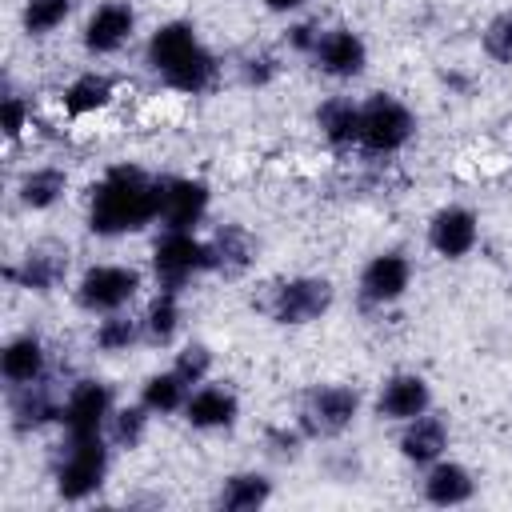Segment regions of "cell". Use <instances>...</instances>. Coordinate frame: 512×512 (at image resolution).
<instances>
[{"label": "cell", "mask_w": 512, "mask_h": 512, "mask_svg": "<svg viewBox=\"0 0 512 512\" xmlns=\"http://www.w3.org/2000/svg\"><path fill=\"white\" fill-rule=\"evenodd\" d=\"M160 216V180L132 164H116L96 188H92V212L88 224L100 236L116 232H136L148 220Z\"/></svg>", "instance_id": "cell-1"}, {"label": "cell", "mask_w": 512, "mask_h": 512, "mask_svg": "<svg viewBox=\"0 0 512 512\" xmlns=\"http://www.w3.org/2000/svg\"><path fill=\"white\" fill-rule=\"evenodd\" d=\"M108 472V448L100 436H68V452L56 468V492L64 500H84L88 492L100 488Z\"/></svg>", "instance_id": "cell-2"}, {"label": "cell", "mask_w": 512, "mask_h": 512, "mask_svg": "<svg viewBox=\"0 0 512 512\" xmlns=\"http://www.w3.org/2000/svg\"><path fill=\"white\" fill-rule=\"evenodd\" d=\"M328 304H332V284L320 280V276H300V280L272 284L268 300H260V308L276 324H308L320 312H328Z\"/></svg>", "instance_id": "cell-3"}, {"label": "cell", "mask_w": 512, "mask_h": 512, "mask_svg": "<svg viewBox=\"0 0 512 512\" xmlns=\"http://www.w3.org/2000/svg\"><path fill=\"white\" fill-rule=\"evenodd\" d=\"M152 268H156V280L168 292H176L192 272L208 268V244L192 240V232L184 228H168L152 248Z\"/></svg>", "instance_id": "cell-4"}, {"label": "cell", "mask_w": 512, "mask_h": 512, "mask_svg": "<svg viewBox=\"0 0 512 512\" xmlns=\"http://www.w3.org/2000/svg\"><path fill=\"white\" fill-rule=\"evenodd\" d=\"M412 136V112L392 96H372L360 108V144L368 152H396Z\"/></svg>", "instance_id": "cell-5"}, {"label": "cell", "mask_w": 512, "mask_h": 512, "mask_svg": "<svg viewBox=\"0 0 512 512\" xmlns=\"http://www.w3.org/2000/svg\"><path fill=\"white\" fill-rule=\"evenodd\" d=\"M356 392L344 384H320L300 404V424L308 436H340L356 416Z\"/></svg>", "instance_id": "cell-6"}, {"label": "cell", "mask_w": 512, "mask_h": 512, "mask_svg": "<svg viewBox=\"0 0 512 512\" xmlns=\"http://www.w3.org/2000/svg\"><path fill=\"white\" fill-rule=\"evenodd\" d=\"M140 288V276L132 268H120V264H100V268H88L80 288H76V300L80 308L88 312H116L120 304H128Z\"/></svg>", "instance_id": "cell-7"}, {"label": "cell", "mask_w": 512, "mask_h": 512, "mask_svg": "<svg viewBox=\"0 0 512 512\" xmlns=\"http://www.w3.org/2000/svg\"><path fill=\"white\" fill-rule=\"evenodd\" d=\"M108 408H112V392L100 380H80L68 392L60 420L68 424V436H100V428L108 420Z\"/></svg>", "instance_id": "cell-8"}, {"label": "cell", "mask_w": 512, "mask_h": 512, "mask_svg": "<svg viewBox=\"0 0 512 512\" xmlns=\"http://www.w3.org/2000/svg\"><path fill=\"white\" fill-rule=\"evenodd\" d=\"M64 272H68V244H60V240H40V244H32L28 252H24V260H20V268L12 272L24 288H32V292H52L60 280H64Z\"/></svg>", "instance_id": "cell-9"}, {"label": "cell", "mask_w": 512, "mask_h": 512, "mask_svg": "<svg viewBox=\"0 0 512 512\" xmlns=\"http://www.w3.org/2000/svg\"><path fill=\"white\" fill-rule=\"evenodd\" d=\"M364 40L356 36V32H348V28H328V32H320V40H316V48H312V60L328 72V76H340V80H348V76H356L360 68H364Z\"/></svg>", "instance_id": "cell-10"}, {"label": "cell", "mask_w": 512, "mask_h": 512, "mask_svg": "<svg viewBox=\"0 0 512 512\" xmlns=\"http://www.w3.org/2000/svg\"><path fill=\"white\" fill-rule=\"evenodd\" d=\"M208 208V188L200 180H164L160 184V220L168 228H192Z\"/></svg>", "instance_id": "cell-11"}, {"label": "cell", "mask_w": 512, "mask_h": 512, "mask_svg": "<svg viewBox=\"0 0 512 512\" xmlns=\"http://www.w3.org/2000/svg\"><path fill=\"white\" fill-rule=\"evenodd\" d=\"M428 240H432V248L440 256L456 260V256L472 252V244H476V216L468 208H456V204L440 208L432 216V224H428Z\"/></svg>", "instance_id": "cell-12"}, {"label": "cell", "mask_w": 512, "mask_h": 512, "mask_svg": "<svg viewBox=\"0 0 512 512\" xmlns=\"http://www.w3.org/2000/svg\"><path fill=\"white\" fill-rule=\"evenodd\" d=\"M408 276H412L408 260H404L400 252H384V256H376V260L364 268V276H360V296H364L368 304H392V300L408 288Z\"/></svg>", "instance_id": "cell-13"}, {"label": "cell", "mask_w": 512, "mask_h": 512, "mask_svg": "<svg viewBox=\"0 0 512 512\" xmlns=\"http://www.w3.org/2000/svg\"><path fill=\"white\" fill-rule=\"evenodd\" d=\"M132 24H136V16H132L128 4H100V8L92 12L88 28H84L88 52H116V48L132 36Z\"/></svg>", "instance_id": "cell-14"}, {"label": "cell", "mask_w": 512, "mask_h": 512, "mask_svg": "<svg viewBox=\"0 0 512 512\" xmlns=\"http://www.w3.org/2000/svg\"><path fill=\"white\" fill-rule=\"evenodd\" d=\"M376 412L384 420H412L420 412H428V384L420 376H392L384 388H380V400H376Z\"/></svg>", "instance_id": "cell-15"}, {"label": "cell", "mask_w": 512, "mask_h": 512, "mask_svg": "<svg viewBox=\"0 0 512 512\" xmlns=\"http://www.w3.org/2000/svg\"><path fill=\"white\" fill-rule=\"evenodd\" d=\"M252 256H256V244L240 224H224L208 240V268H216L224 276H240L252 264Z\"/></svg>", "instance_id": "cell-16"}, {"label": "cell", "mask_w": 512, "mask_h": 512, "mask_svg": "<svg viewBox=\"0 0 512 512\" xmlns=\"http://www.w3.org/2000/svg\"><path fill=\"white\" fill-rule=\"evenodd\" d=\"M184 420L192 428H228L236 420V396L228 388H196L188 400H184Z\"/></svg>", "instance_id": "cell-17"}, {"label": "cell", "mask_w": 512, "mask_h": 512, "mask_svg": "<svg viewBox=\"0 0 512 512\" xmlns=\"http://www.w3.org/2000/svg\"><path fill=\"white\" fill-rule=\"evenodd\" d=\"M444 448H448V428H444L440 416L420 412V416L408 420V428H404V436H400V452H404L408 460L432 464V460H440Z\"/></svg>", "instance_id": "cell-18"}, {"label": "cell", "mask_w": 512, "mask_h": 512, "mask_svg": "<svg viewBox=\"0 0 512 512\" xmlns=\"http://www.w3.org/2000/svg\"><path fill=\"white\" fill-rule=\"evenodd\" d=\"M192 48H196V32H192V24H184V20L160 24V28L152 32V40H148V64H152L156 72H168V68L180 64Z\"/></svg>", "instance_id": "cell-19"}, {"label": "cell", "mask_w": 512, "mask_h": 512, "mask_svg": "<svg viewBox=\"0 0 512 512\" xmlns=\"http://www.w3.org/2000/svg\"><path fill=\"white\" fill-rule=\"evenodd\" d=\"M12 424L20 428V432H28V428H40L44 420H56L64 408H56V400H52V392L44 388V384H16V392H12Z\"/></svg>", "instance_id": "cell-20"}, {"label": "cell", "mask_w": 512, "mask_h": 512, "mask_svg": "<svg viewBox=\"0 0 512 512\" xmlns=\"http://www.w3.org/2000/svg\"><path fill=\"white\" fill-rule=\"evenodd\" d=\"M472 492H476V480H472L468 468H460V464H432V472H428V480H424V496H428L432 504H440V508L464 504Z\"/></svg>", "instance_id": "cell-21"}, {"label": "cell", "mask_w": 512, "mask_h": 512, "mask_svg": "<svg viewBox=\"0 0 512 512\" xmlns=\"http://www.w3.org/2000/svg\"><path fill=\"white\" fill-rule=\"evenodd\" d=\"M316 124H320V132H324L336 148H344V144H356V140H360V108H356L352 100H344V96L324 100V104H320V112H316Z\"/></svg>", "instance_id": "cell-22"}, {"label": "cell", "mask_w": 512, "mask_h": 512, "mask_svg": "<svg viewBox=\"0 0 512 512\" xmlns=\"http://www.w3.org/2000/svg\"><path fill=\"white\" fill-rule=\"evenodd\" d=\"M0 368H4V380H12V384H32V380H40V372H44V348H40V340H36V336H16V340L4 348Z\"/></svg>", "instance_id": "cell-23"}, {"label": "cell", "mask_w": 512, "mask_h": 512, "mask_svg": "<svg viewBox=\"0 0 512 512\" xmlns=\"http://www.w3.org/2000/svg\"><path fill=\"white\" fill-rule=\"evenodd\" d=\"M268 496H272V484H268L264 476H256V472H236V476L224 480L216 504H220V508H232V512H248V508H260Z\"/></svg>", "instance_id": "cell-24"}, {"label": "cell", "mask_w": 512, "mask_h": 512, "mask_svg": "<svg viewBox=\"0 0 512 512\" xmlns=\"http://www.w3.org/2000/svg\"><path fill=\"white\" fill-rule=\"evenodd\" d=\"M164 76V84H172V88H180V92H204L208 84H212V76H216V60L196 44L180 64H172L168 72H160Z\"/></svg>", "instance_id": "cell-25"}, {"label": "cell", "mask_w": 512, "mask_h": 512, "mask_svg": "<svg viewBox=\"0 0 512 512\" xmlns=\"http://www.w3.org/2000/svg\"><path fill=\"white\" fill-rule=\"evenodd\" d=\"M184 400H188V380L176 368L160 372L144 384V408L148 412H176V408H184Z\"/></svg>", "instance_id": "cell-26"}, {"label": "cell", "mask_w": 512, "mask_h": 512, "mask_svg": "<svg viewBox=\"0 0 512 512\" xmlns=\"http://www.w3.org/2000/svg\"><path fill=\"white\" fill-rule=\"evenodd\" d=\"M108 96H112V80L88 72V76H80V80L68 84V92H64V108H68L72 116H84V112H92V108H104Z\"/></svg>", "instance_id": "cell-27"}, {"label": "cell", "mask_w": 512, "mask_h": 512, "mask_svg": "<svg viewBox=\"0 0 512 512\" xmlns=\"http://www.w3.org/2000/svg\"><path fill=\"white\" fill-rule=\"evenodd\" d=\"M64 188H68V180H64L60 168H36V172H28V176L20 180V200H24L28 208H48V204L60 200Z\"/></svg>", "instance_id": "cell-28"}, {"label": "cell", "mask_w": 512, "mask_h": 512, "mask_svg": "<svg viewBox=\"0 0 512 512\" xmlns=\"http://www.w3.org/2000/svg\"><path fill=\"white\" fill-rule=\"evenodd\" d=\"M176 328H180V308H176V292H160L156 300H152V308H148V316H144V336L152 340V344H168L172 336H176Z\"/></svg>", "instance_id": "cell-29"}, {"label": "cell", "mask_w": 512, "mask_h": 512, "mask_svg": "<svg viewBox=\"0 0 512 512\" xmlns=\"http://www.w3.org/2000/svg\"><path fill=\"white\" fill-rule=\"evenodd\" d=\"M68 8H72V0H28V8H24V28H28L32 36H44V32H52L56 24H64Z\"/></svg>", "instance_id": "cell-30"}, {"label": "cell", "mask_w": 512, "mask_h": 512, "mask_svg": "<svg viewBox=\"0 0 512 512\" xmlns=\"http://www.w3.org/2000/svg\"><path fill=\"white\" fill-rule=\"evenodd\" d=\"M132 340H136V320H128V316H108L96 328V344L104 352H124Z\"/></svg>", "instance_id": "cell-31"}, {"label": "cell", "mask_w": 512, "mask_h": 512, "mask_svg": "<svg viewBox=\"0 0 512 512\" xmlns=\"http://www.w3.org/2000/svg\"><path fill=\"white\" fill-rule=\"evenodd\" d=\"M484 52L500 64H512V12L496 16L488 28H484Z\"/></svg>", "instance_id": "cell-32"}, {"label": "cell", "mask_w": 512, "mask_h": 512, "mask_svg": "<svg viewBox=\"0 0 512 512\" xmlns=\"http://www.w3.org/2000/svg\"><path fill=\"white\" fill-rule=\"evenodd\" d=\"M144 412H148V408H120V412H116V424H112L116 444L136 448V444L144 440V424H148V416H144Z\"/></svg>", "instance_id": "cell-33"}, {"label": "cell", "mask_w": 512, "mask_h": 512, "mask_svg": "<svg viewBox=\"0 0 512 512\" xmlns=\"http://www.w3.org/2000/svg\"><path fill=\"white\" fill-rule=\"evenodd\" d=\"M208 368H212V352H208L204 344H188V348L176 356V372H180L188 384H200V380L208 376Z\"/></svg>", "instance_id": "cell-34"}, {"label": "cell", "mask_w": 512, "mask_h": 512, "mask_svg": "<svg viewBox=\"0 0 512 512\" xmlns=\"http://www.w3.org/2000/svg\"><path fill=\"white\" fill-rule=\"evenodd\" d=\"M20 128H24V104L16 96H8L4 100V132L8 136H20Z\"/></svg>", "instance_id": "cell-35"}, {"label": "cell", "mask_w": 512, "mask_h": 512, "mask_svg": "<svg viewBox=\"0 0 512 512\" xmlns=\"http://www.w3.org/2000/svg\"><path fill=\"white\" fill-rule=\"evenodd\" d=\"M268 440L276 444V448H272L276 456H296V436H292V432H272Z\"/></svg>", "instance_id": "cell-36"}, {"label": "cell", "mask_w": 512, "mask_h": 512, "mask_svg": "<svg viewBox=\"0 0 512 512\" xmlns=\"http://www.w3.org/2000/svg\"><path fill=\"white\" fill-rule=\"evenodd\" d=\"M304 0H264V8H272V12H292V8H300Z\"/></svg>", "instance_id": "cell-37"}]
</instances>
